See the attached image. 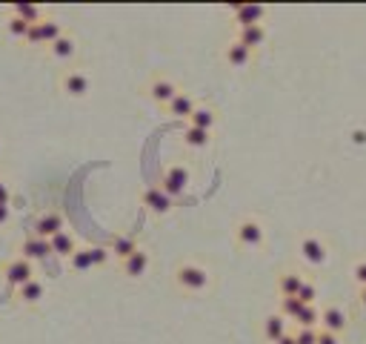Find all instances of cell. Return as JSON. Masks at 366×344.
Here are the masks:
<instances>
[{"label":"cell","mask_w":366,"mask_h":344,"mask_svg":"<svg viewBox=\"0 0 366 344\" xmlns=\"http://www.w3.org/2000/svg\"><path fill=\"white\" fill-rule=\"evenodd\" d=\"M175 284L183 290V293H203L209 290L212 284V272L203 267V264H194V261H183L175 267Z\"/></svg>","instance_id":"cell-1"},{"label":"cell","mask_w":366,"mask_h":344,"mask_svg":"<svg viewBox=\"0 0 366 344\" xmlns=\"http://www.w3.org/2000/svg\"><path fill=\"white\" fill-rule=\"evenodd\" d=\"M235 241L243 249H260L266 244V229L258 218H243L235 227Z\"/></svg>","instance_id":"cell-2"},{"label":"cell","mask_w":366,"mask_h":344,"mask_svg":"<svg viewBox=\"0 0 366 344\" xmlns=\"http://www.w3.org/2000/svg\"><path fill=\"white\" fill-rule=\"evenodd\" d=\"M189 181H192V172L183 167V164H172V167H166L163 170V175H160V183L158 187L169 195V198H178V195H183L186 193V187H189Z\"/></svg>","instance_id":"cell-3"},{"label":"cell","mask_w":366,"mask_h":344,"mask_svg":"<svg viewBox=\"0 0 366 344\" xmlns=\"http://www.w3.org/2000/svg\"><path fill=\"white\" fill-rule=\"evenodd\" d=\"M298 256L309 264V267H324L329 261V244L318 236H303L298 241Z\"/></svg>","instance_id":"cell-4"},{"label":"cell","mask_w":366,"mask_h":344,"mask_svg":"<svg viewBox=\"0 0 366 344\" xmlns=\"http://www.w3.org/2000/svg\"><path fill=\"white\" fill-rule=\"evenodd\" d=\"M63 35V26L52 17H43L38 23H32L29 32H26V43L29 46H52L58 38Z\"/></svg>","instance_id":"cell-5"},{"label":"cell","mask_w":366,"mask_h":344,"mask_svg":"<svg viewBox=\"0 0 366 344\" xmlns=\"http://www.w3.org/2000/svg\"><path fill=\"white\" fill-rule=\"evenodd\" d=\"M89 89H92V78L83 69H69V72L60 75V92H66L69 98H86Z\"/></svg>","instance_id":"cell-6"},{"label":"cell","mask_w":366,"mask_h":344,"mask_svg":"<svg viewBox=\"0 0 366 344\" xmlns=\"http://www.w3.org/2000/svg\"><path fill=\"white\" fill-rule=\"evenodd\" d=\"M3 275H6V284L12 287V290H17V287H23L26 281H32L35 279V267L26 261V259H12V261H6L3 264Z\"/></svg>","instance_id":"cell-7"},{"label":"cell","mask_w":366,"mask_h":344,"mask_svg":"<svg viewBox=\"0 0 366 344\" xmlns=\"http://www.w3.org/2000/svg\"><path fill=\"white\" fill-rule=\"evenodd\" d=\"M347 327H349V313L340 304H329L321 310V330L324 333L340 336V333H347Z\"/></svg>","instance_id":"cell-8"},{"label":"cell","mask_w":366,"mask_h":344,"mask_svg":"<svg viewBox=\"0 0 366 344\" xmlns=\"http://www.w3.org/2000/svg\"><path fill=\"white\" fill-rule=\"evenodd\" d=\"M235 29H247V26H260L266 17V6H255V3H240L229 9Z\"/></svg>","instance_id":"cell-9"},{"label":"cell","mask_w":366,"mask_h":344,"mask_svg":"<svg viewBox=\"0 0 366 344\" xmlns=\"http://www.w3.org/2000/svg\"><path fill=\"white\" fill-rule=\"evenodd\" d=\"M178 92H181V89L175 86V81L160 78V75H158V78H152L149 83H146V95H149V98H152L158 106H163V109H166L169 104H172V98L178 95Z\"/></svg>","instance_id":"cell-10"},{"label":"cell","mask_w":366,"mask_h":344,"mask_svg":"<svg viewBox=\"0 0 366 344\" xmlns=\"http://www.w3.org/2000/svg\"><path fill=\"white\" fill-rule=\"evenodd\" d=\"M46 52H49V58H52L55 63H69V60H75V58H78V38L69 35V32H63L52 46H46Z\"/></svg>","instance_id":"cell-11"},{"label":"cell","mask_w":366,"mask_h":344,"mask_svg":"<svg viewBox=\"0 0 366 344\" xmlns=\"http://www.w3.org/2000/svg\"><path fill=\"white\" fill-rule=\"evenodd\" d=\"M140 204L149 210L152 215H166V213H172V198H169L158 183L155 187H146L143 193H140Z\"/></svg>","instance_id":"cell-12"},{"label":"cell","mask_w":366,"mask_h":344,"mask_svg":"<svg viewBox=\"0 0 366 344\" xmlns=\"http://www.w3.org/2000/svg\"><path fill=\"white\" fill-rule=\"evenodd\" d=\"M49 256H52V247H49L46 238L26 236V238L20 241V259H26L29 264H35V261H46Z\"/></svg>","instance_id":"cell-13"},{"label":"cell","mask_w":366,"mask_h":344,"mask_svg":"<svg viewBox=\"0 0 366 344\" xmlns=\"http://www.w3.org/2000/svg\"><path fill=\"white\" fill-rule=\"evenodd\" d=\"M58 233H63V213L49 210V213H43V215L35 221V233H32V236L49 241V238H55Z\"/></svg>","instance_id":"cell-14"},{"label":"cell","mask_w":366,"mask_h":344,"mask_svg":"<svg viewBox=\"0 0 366 344\" xmlns=\"http://www.w3.org/2000/svg\"><path fill=\"white\" fill-rule=\"evenodd\" d=\"M149 264H152V256H149V249H143L138 247L132 256L126 261H120V270H124V275H129V279H140V275L149 272Z\"/></svg>","instance_id":"cell-15"},{"label":"cell","mask_w":366,"mask_h":344,"mask_svg":"<svg viewBox=\"0 0 366 344\" xmlns=\"http://www.w3.org/2000/svg\"><path fill=\"white\" fill-rule=\"evenodd\" d=\"M252 58H255V52H252V49H247L243 43H238L235 38L224 46V60H226L232 69H247V66L252 63Z\"/></svg>","instance_id":"cell-16"},{"label":"cell","mask_w":366,"mask_h":344,"mask_svg":"<svg viewBox=\"0 0 366 344\" xmlns=\"http://www.w3.org/2000/svg\"><path fill=\"white\" fill-rule=\"evenodd\" d=\"M301 284H303V275L298 270H283V272H278L275 290H278L281 298H295L298 290H301Z\"/></svg>","instance_id":"cell-17"},{"label":"cell","mask_w":366,"mask_h":344,"mask_svg":"<svg viewBox=\"0 0 366 344\" xmlns=\"http://www.w3.org/2000/svg\"><path fill=\"white\" fill-rule=\"evenodd\" d=\"M15 295H17V302H20V304L35 307V304H40V298L46 295V284H43L40 279H32V281H26L23 287H17Z\"/></svg>","instance_id":"cell-18"},{"label":"cell","mask_w":366,"mask_h":344,"mask_svg":"<svg viewBox=\"0 0 366 344\" xmlns=\"http://www.w3.org/2000/svg\"><path fill=\"white\" fill-rule=\"evenodd\" d=\"M198 109V101H194L189 92H178V95L172 98V104L166 106V112L172 115V118H181V121H189V115Z\"/></svg>","instance_id":"cell-19"},{"label":"cell","mask_w":366,"mask_h":344,"mask_svg":"<svg viewBox=\"0 0 366 344\" xmlns=\"http://www.w3.org/2000/svg\"><path fill=\"white\" fill-rule=\"evenodd\" d=\"M286 325H289L286 318H281L278 313H269V316L263 318V338L269 341V344H275L278 338H283V336L289 333V330H286Z\"/></svg>","instance_id":"cell-20"},{"label":"cell","mask_w":366,"mask_h":344,"mask_svg":"<svg viewBox=\"0 0 366 344\" xmlns=\"http://www.w3.org/2000/svg\"><path fill=\"white\" fill-rule=\"evenodd\" d=\"M215 124H217V112H215L212 106H201V104H198V109H194V112L189 115V126H194V129L212 132Z\"/></svg>","instance_id":"cell-21"},{"label":"cell","mask_w":366,"mask_h":344,"mask_svg":"<svg viewBox=\"0 0 366 344\" xmlns=\"http://www.w3.org/2000/svg\"><path fill=\"white\" fill-rule=\"evenodd\" d=\"M49 247H52V256H60V259H69L72 252L78 249V238L72 236V233H58L55 238H49Z\"/></svg>","instance_id":"cell-22"},{"label":"cell","mask_w":366,"mask_h":344,"mask_svg":"<svg viewBox=\"0 0 366 344\" xmlns=\"http://www.w3.org/2000/svg\"><path fill=\"white\" fill-rule=\"evenodd\" d=\"M235 40L238 43H243L247 49H258V46H263L266 43V29H263V23L260 26H247V29H238V35H235Z\"/></svg>","instance_id":"cell-23"},{"label":"cell","mask_w":366,"mask_h":344,"mask_svg":"<svg viewBox=\"0 0 366 344\" xmlns=\"http://www.w3.org/2000/svg\"><path fill=\"white\" fill-rule=\"evenodd\" d=\"M138 247H140V244H138L132 236H115V238H112V244H109V252H112L115 259L126 261V259L132 256V252H135Z\"/></svg>","instance_id":"cell-24"},{"label":"cell","mask_w":366,"mask_h":344,"mask_svg":"<svg viewBox=\"0 0 366 344\" xmlns=\"http://www.w3.org/2000/svg\"><path fill=\"white\" fill-rule=\"evenodd\" d=\"M298 327H312V330H321V307L318 304H303L298 318H295Z\"/></svg>","instance_id":"cell-25"},{"label":"cell","mask_w":366,"mask_h":344,"mask_svg":"<svg viewBox=\"0 0 366 344\" xmlns=\"http://www.w3.org/2000/svg\"><path fill=\"white\" fill-rule=\"evenodd\" d=\"M9 15H15V17H20L23 23H38V20H43V9L40 6H32V3H12L9 6Z\"/></svg>","instance_id":"cell-26"},{"label":"cell","mask_w":366,"mask_h":344,"mask_svg":"<svg viewBox=\"0 0 366 344\" xmlns=\"http://www.w3.org/2000/svg\"><path fill=\"white\" fill-rule=\"evenodd\" d=\"M183 144H186L189 149H206V147L212 144V132L186 126V132H183Z\"/></svg>","instance_id":"cell-27"},{"label":"cell","mask_w":366,"mask_h":344,"mask_svg":"<svg viewBox=\"0 0 366 344\" xmlns=\"http://www.w3.org/2000/svg\"><path fill=\"white\" fill-rule=\"evenodd\" d=\"M69 267L75 272H89L92 270V256H89V247H78L75 252L69 256Z\"/></svg>","instance_id":"cell-28"},{"label":"cell","mask_w":366,"mask_h":344,"mask_svg":"<svg viewBox=\"0 0 366 344\" xmlns=\"http://www.w3.org/2000/svg\"><path fill=\"white\" fill-rule=\"evenodd\" d=\"M301 302H298V298H278V316L281 318H286V321H295L298 318V313H301Z\"/></svg>","instance_id":"cell-29"},{"label":"cell","mask_w":366,"mask_h":344,"mask_svg":"<svg viewBox=\"0 0 366 344\" xmlns=\"http://www.w3.org/2000/svg\"><path fill=\"white\" fill-rule=\"evenodd\" d=\"M26 32H29V23H23L20 17L9 15L6 17V35L15 38V40H26Z\"/></svg>","instance_id":"cell-30"},{"label":"cell","mask_w":366,"mask_h":344,"mask_svg":"<svg viewBox=\"0 0 366 344\" xmlns=\"http://www.w3.org/2000/svg\"><path fill=\"white\" fill-rule=\"evenodd\" d=\"M295 298H298L301 304H318V298H321V293H318V284L303 279V284H301V290H298V295H295Z\"/></svg>","instance_id":"cell-31"},{"label":"cell","mask_w":366,"mask_h":344,"mask_svg":"<svg viewBox=\"0 0 366 344\" xmlns=\"http://www.w3.org/2000/svg\"><path fill=\"white\" fill-rule=\"evenodd\" d=\"M89 256H92V267H103L112 259V252L109 247H89Z\"/></svg>","instance_id":"cell-32"},{"label":"cell","mask_w":366,"mask_h":344,"mask_svg":"<svg viewBox=\"0 0 366 344\" xmlns=\"http://www.w3.org/2000/svg\"><path fill=\"white\" fill-rule=\"evenodd\" d=\"M295 341H298V344H315V341H318V330H312V327H298V330H295Z\"/></svg>","instance_id":"cell-33"},{"label":"cell","mask_w":366,"mask_h":344,"mask_svg":"<svg viewBox=\"0 0 366 344\" xmlns=\"http://www.w3.org/2000/svg\"><path fill=\"white\" fill-rule=\"evenodd\" d=\"M352 279L358 287H366V259H360L355 267H352Z\"/></svg>","instance_id":"cell-34"},{"label":"cell","mask_w":366,"mask_h":344,"mask_svg":"<svg viewBox=\"0 0 366 344\" xmlns=\"http://www.w3.org/2000/svg\"><path fill=\"white\" fill-rule=\"evenodd\" d=\"M9 201H12V190H9V183L0 178V206H9Z\"/></svg>","instance_id":"cell-35"},{"label":"cell","mask_w":366,"mask_h":344,"mask_svg":"<svg viewBox=\"0 0 366 344\" xmlns=\"http://www.w3.org/2000/svg\"><path fill=\"white\" fill-rule=\"evenodd\" d=\"M315 344H344V341H340V336H332V333L318 330V341H315Z\"/></svg>","instance_id":"cell-36"},{"label":"cell","mask_w":366,"mask_h":344,"mask_svg":"<svg viewBox=\"0 0 366 344\" xmlns=\"http://www.w3.org/2000/svg\"><path fill=\"white\" fill-rule=\"evenodd\" d=\"M352 141H355L358 147L366 144V132H363V129H355V132H352Z\"/></svg>","instance_id":"cell-37"},{"label":"cell","mask_w":366,"mask_h":344,"mask_svg":"<svg viewBox=\"0 0 366 344\" xmlns=\"http://www.w3.org/2000/svg\"><path fill=\"white\" fill-rule=\"evenodd\" d=\"M9 218H12V210H9V206H0V227H3Z\"/></svg>","instance_id":"cell-38"},{"label":"cell","mask_w":366,"mask_h":344,"mask_svg":"<svg viewBox=\"0 0 366 344\" xmlns=\"http://www.w3.org/2000/svg\"><path fill=\"white\" fill-rule=\"evenodd\" d=\"M275 344H298V341H295V333H286V336H283V338H278Z\"/></svg>","instance_id":"cell-39"},{"label":"cell","mask_w":366,"mask_h":344,"mask_svg":"<svg viewBox=\"0 0 366 344\" xmlns=\"http://www.w3.org/2000/svg\"><path fill=\"white\" fill-rule=\"evenodd\" d=\"M358 302L366 307V287H358Z\"/></svg>","instance_id":"cell-40"}]
</instances>
